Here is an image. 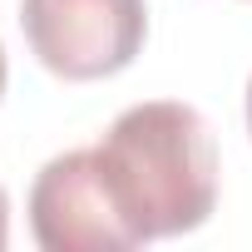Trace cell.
I'll return each mask as SVG.
<instances>
[{"instance_id": "5b68a950", "label": "cell", "mask_w": 252, "mask_h": 252, "mask_svg": "<svg viewBox=\"0 0 252 252\" xmlns=\"http://www.w3.org/2000/svg\"><path fill=\"white\" fill-rule=\"evenodd\" d=\"M247 134H252V79H247Z\"/></svg>"}, {"instance_id": "3957f363", "label": "cell", "mask_w": 252, "mask_h": 252, "mask_svg": "<svg viewBox=\"0 0 252 252\" xmlns=\"http://www.w3.org/2000/svg\"><path fill=\"white\" fill-rule=\"evenodd\" d=\"M30 232L45 252H134L139 237L124 222L99 149H69L35 173L30 188Z\"/></svg>"}, {"instance_id": "7a4b0ae2", "label": "cell", "mask_w": 252, "mask_h": 252, "mask_svg": "<svg viewBox=\"0 0 252 252\" xmlns=\"http://www.w3.org/2000/svg\"><path fill=\"white\" fill-rule=\"evenodd\" d=\"M20 30L60 79H109L129 69L149 35L144 0H20Z\"/></svg>"}, {"instance_id": "6da1fadb", "label": "cell", "mask_w": 252, "mask_h": 252, "mask_svg": "<svg viewBox=\"0 0 252 252\" xmlns=\"http://www.w3.org/2000/svg\"><path fill=\"white\" fill-rule=\"evenodd\" d=\"M104 183L134 227L139 247L193 232L218 208V144L203 114L183 99H149L124 109L94 144Z\"/></svg>"}, {"instance_id": "8992f818", "label": "cell", "mask_w": 252, "mask_h": 252, "mask_svg": "<svg viewBox=\"0 0 252 252\" xmlns=\"http://www.w3.org/2000/svg\"><path fill=\"white\" fill-rule=\"evenodd\" d=\"M0 94H5V50H0Z\"/></svg>"}, {"instance_id": "277c9868", "label": "cell", "mask_w": 252, "mask_h": 252, "mask_svg": "<svg viewBox=\"0 0 252 252\" xmlns=\"http://www.w3.org/2000/svg\"><path fill=\"white\" fill-rule=\"evenodd\" d=\"M10 242V203H5V188H0V252Z\"/></svg>"}]
</instances>
